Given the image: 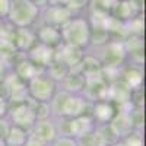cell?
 I'll return each mask as SVG.
<instances>
[{"label": "cell", "mask_w": 146, "mask_h": 146, "mask_svg": "<svg viewBox=\"0 0 146 146\" xmlns=\"http://www.w3.org/2000/svg\"><path fill=\"white\" fill-rule=\"evenodd\" d=\"M53 117L57 120H67L78 115L89 114L92 101L82 94H69L58 89L54 98L50 101Z\"/></svg>", "instance_id": "6da1fadb"}, {"label": "cell", "mask_w": 146, "mask_h": 146, "mask_svg": "<svg viewBox=\"0 0 146 146\" xmlns=\"http://www.w3.org/2000/svg\"><path fill=\"white\" fill-rule=\"evenodd\" d=\"M62 40L64 44L86 50L91 44L92 28L88 18L85 15H73L64 25L60 28Z\"/></svg>", "instance_id": "7a4b0ae2"}, {"label": "cell", "mask_w": 146, "mask_h": 146, "mask_svg": "<svg viewBox=\"0 0 146 146\" xmlns=\"http://www.w3.org/2000/svg\"><path fill=\"white\" fill-rule=\"evenodd\" d=\"M41 9L29 0H18L10 6L6 21L13 28H35L40 23Z\"/></svg>", "instance_id": "3957f363"}, {"label": "cell", "mask_w": 146, "mask_h": 146, "mask_svg": "<svg viewBox=\"0 0 146 146\" xmlns=\"http://www.w3.org/2000/svg\"><path fill=\"white\" fill-rule=\"evenodd\" d=\"M29 100L35 102H50L58 91V85L45 72L38 73L29 82H27Z\"/></svg>", "instance_id": "277c9868"}, {"label": "cell", "mask_w": 146, "mask_h": 146, "mask_svg": "<svg viewBox=\"0 0 146 146\" xmlns=\"http://www.w3.org/2000/svg\"><path fill=\"white\" fill-rule=\"evenodd\" d=\"M6 118L9 120V123L12 126H16V127H21V129H25V130L31 131L32 126L36 121L32 101L28 100L27 102L9 105Z\"/></svg>", "instance_id": "5b68a950"}, {"label": "cell", "mask_w": 146, "mask_h": 146, "mask_svg": "<svg viewBox=\"0 0 146 146\" xmlns=\"http://www.w3.org/2000/svg\"><path fill=\"white\" fill-rule=\"evenodd\" d=\"M62 123H64V129H62V135H67L76 140L91 135L96 127L91 114H83L73 118L62 120Z\"/></svg>", "instance_id": "8992f818"}, {"label": "cell", "mask_w": 146, "mask_h": 146, "mask_svg": "<svg viewBox=\"0 0 146 146\" xmlns=\"http://www.w3.org/2000/svg\"><path fill=\"white\" fill-rule=\"evenodd\" d=\"M29 133L36 139H40L41 142H44L45 145H50L60 135L58 120L54 117L45 118V120H36Z\"/></svg>", "instance_id": "52a82bcc"}, {"label": "cell", "mask_w": 146, "mask_h": 146, "mask_svg": "<svg viewBox=\"0 0 146 146\" xmlns=\"http://www.w3.org/2000/svg\"><path fill=\"white\" fill-rule=\"evenodd\" d=\"M9 40L16 53L25 56L36 42L35 28H13Z\"/></svg>", "instance_id": "ba28073f"}, {"label": "cell", "mask_w": 146, "mask_h": 146, "mask_svg": "<svg viewBox=\"0 0 146 146\" xmlns=\"http://www.w3.org/2000/svg\"><path fill=\"white\" fill-rule=\"evenodd\" d=\"M83 56H85V50H80L78 47H73L64 42H62L57 48H54V60L63 63L70 70L80 64Z\"/></svg>", "instance_id": "9c48e42d"}, {"label": "cell", "mask_w": 146, "mask_h": 146, "mask_svg": "<svg viewBox=\"0 0 146 146\" xmlns=\"http://www.w3.org/2000/svg\"><path fill=\"white\" fill-rule=\"evenodd\" d=\"M72 16L73 13L66 6H45L44 9H41L40 23H47L51 27L62 28Z\"/></svg>", "instance_id": "30bf717a"}, {"label": "cell", "mask_w": 146, "mask_h": 146, "mask_svg": "<svg viewBox=\"0 0 146 146\" xmlns=\"http://www.w3.org/2000/svg\"><path fill=\"white\" fill-rule=\"evenodd\" d=\"M91 117L94 118L96 126L101 124H110L113 121V118L117 114V110L113 104V101L108 100H98L94 101L91 107Z\"/></svg>", "instance_id": "8fae6325"}, {"label": "cell", "mask_w": 146, "mask_h": 146, "mask_svg": "<svg viewBox=\"0 0 146 146\" xmlns=\"http://www.w3.org/2000/svg\"><path fill=\"white\" fill-rule=\"evenodd\" d=\"M35 35H36V42H41L51 48H57L63 42L60 28L47 25V23H38L35 27Z\"/></svg>", "instance_id": "7c38bea8"}, {"label": "cell", "mask_w": 146, "mask_h": 146, "mask_svg": "<svg viewBox=\"0 0 146 146\" xmlns=\"http://www.w3.org/2000/svg\"><path fill=\"white\" fill-rule=\"evenodd\" d=\"M25 56L35 66H38L40 69L45 70V67L48 64H50L51 62H54V48L48 47V45H44L41 42H35L34 47Z\"/></svg>", "instance_id": "4fadbf2b"}, {"label": "cell", "mask_w": 146, "mask_h": 146, "mask_svg": "<svg viewBox=\"0 0 146 146\" xmlns=\"http://www.w3.org/2000/svg\"><path fill=\"white\" fill-rule=\"evenodd\" d=\"M12 72H13V75L22 80V82H29L34 76H36L38 73L44 72L42 69H40L38 66H35L31 60L27 58V56H23L21 60L13 63V67H12Z\"/></svg>", "instance_id": "5bb4252c"}, {"label": "cell", "mask_w": 146, "mask_h": 146, "mask_svg": "<svg viewBox=\"0 0 146 146\" xmlns=\"http://www.w3.org/2000/svg\"><path fill=\"white\" fill-rule=\"evenodd\" d=\"M114 12L117 13L114 18L124 23L137 18L140 13V7L136 0H118L114 7Z\"/></svg>", "instance_id": "9a60e30c"}, {"label": "cell", "mask_w": 146, "mask_h": 146, "mask_svg": "<svg viewBox=\"0 0 146 146\" xmlns=\"http://www.w3.org/2000/svg\"><path fill=\"white\" fill-rule=\"evenodd\" d=\"M58 85H62V89L64 92H69V94H83V89H85V76L82 75L80 72L78 70H70L69 75L60 82Z\"/></svg>", "instance_id": "2e32d148"}, {"label": "cell", "mask_w": 146, "mask_h": 146, "mask_svg": "<svg viewBox=\"0 0 146 146\" xmlns=\"http://www.w3.org/2000/svg\"><path fill=\"white\" fill-rule=\"evenodd\" d=\"M29 137V131L16 126H10L7 135L5 137L6 146H23Z\"/></svg>", "instance_id": "e0dca14e"}, {"label": "cell", "mask_w": 146, "mask_h": 146, "mask_svg": "<svg viewBox=\"0 0 146 146\" xmlns=\"http://www.w3.org/2000/svg\"><path fill=\"white\" fill-rule=\"evenodd\" d=\"M48 76H50L57 85L62 82L67 75H69V72H70V69L67 67V66H64L63 63H60V62H57V60H54V62H51L50 64H48L47 67H45V70H44Z\"/></svg>", "instance_id": "ac0fdd59"}, {"label": "cell", "mask_w": 146, "mask_h": 146, "mask_svg": "<svg viewBox=\"0 0 146 146\" xmlns=\"http://www.w3.org/2000/svg\"><path fill=\"white\" fill-rule=\"evenodd\" d=\"M123 146H143V135L140 129H131L126 136L120 139Z\"/></svg>", "instance_id": "d6986e66"}, {"label": "cell", "mask_w": 146, "mask_h": 146, "mask_svg": "<svg viewBox=\"0 0 146 146\" xmlns=\"http://www.w3.org/2000/svg\"><path fill=\"white\" fill-rule=\"evenodd\" d=\"M32 105H34V111H35L36 120H45V118L53 117L50 102H35V101H32Z\"/></svg>", "instance_id": "ffe728a7"}, {"label": "cell", "mask_w": 146, "mask_h": 146, "mask_svg": "<svg viewBox=\"0 0 146 146\" xmlns=\"http://www.w3.org/2000/svg\"><path fill=\"white\" fill-rule=\"evenodd\" d=\"M92 0H66V7L73 15H85L83 12L89 7Z\"/></svg>", "instance_id": "44dd1931"}, {"label": "cell", "mask_w": 146, "mask_h": 146, "mask_svg": "<svg viewBox=\"0 0 146 146\" xmlns=\"http://www.w3.org/2000/svg\"><path fill=\"white\" fill-rule=\"evenodd\" d=\"M48 146H78V140L67 135H58Z\"/></svg>", "instance_id": "7402d4cb"}, {"label": "cell", "mask_w": 146, "mask_h": 146, "mask_svg": "<svg viewBox=\"0 0 146 146\" xmlns=\"http://www.w3.org/2000/svg\"><path fill=\"white\" fill-rule=\"evenodd\" d=\"M10 6H12L10 0H0V18L2 19L7 18L9 12H10Z\"/></svg>", "instance_id": "603a6c76"}, {"label": "cell", "mask_w": 146, "mask_h": 146, "mask_svg": "<svg viewBox=\"0 0 146 146\" xmlns=\"http://www.w3.org/2000/svg\"><path fill=\"white\" fill-rule=\"evenodd\" d=\"M10 126H12V124L9 123V120H7L6 117L0 118V139H5V137H6Z\"/></svg>", "instance_id": "cb8c5ba5"}, {"label": "cell", "mask_w": 146, "mask_h": 146, "mask_svg": "<svg viewBox=\"0 0 146 146\" xmlns=\"http://www.w3.org/2000/svg\"><path fill=\"white\" fill-rule=\"evenodd\" d=\"M7 108H9V102H7V100L5 98L3 95H0V118H2V117H6V114H7Z\"/></svg>", "instance_id": "d4e9b609"}, {"label": "cell", "mask_w": 146, "mask_h": 146, "mask_svg": "<svg viewBox=\"0 0 146 146\" xmlns=\"http://www.w3.org/2000/svg\"><path fill=\"white\" fill-rule=\"evenodd\" d=\"M23 146H48V145H45L44 142H41L40 139H36L35 136H32L31 133H29V137H28V140L25 142V145Z\"/></svg>", "instance_id": "484cf974"}, {"label": "cell", "mask_w": 146, "mask_h": 146, "mask_svg": "<svg viewBox=\"0 0 146 146\" xmlns=\"http://www.w3.org/2000/svg\"><path fill=\"white\" fill-rule=\"evenodd\" d=\"M47 6H66V0H47Z\"/></svg>", "instance_id": "4316f807"}, {"label": "cell", "mask_w": 146, "mask_h": 146, "mask_svg": "<svg viewBox=\"0 0 146 146\" xmlns=\"http://www.w3.org/2000/svg\"><path fill=\"white\" fill-rule=\"evenodd\" d=\"M29 2H32L35 6H38L40 9H44L47 6V0H29Z\"/></svg>", "instance_id": "83f0119b"}, {"label": "cell", "mask_w": 146, "mask_h": 146, "mask_svg": "<svg viewBox=\"0 0 146 146\" xmlns=\"http://www.w3.org/2000/svg\"><path fill=\"white\" fill-rule=\"evenodd\" d=\"M0 146H6V143H5V139H0Z\"/></svg>", "instance_id": "f1b7e54d"}, {"label": "cell", "mask_w": 146, "mask_h": 146, "mask_svg": "<svg viewBox=\"0 0 146 146\" xmlns=\"http://www.w3.org/2000/svg\"><path fill=\"white\" fill-rule=\"evenodd\" d=\"M10 2H12V3H13V2H18V0H10Z\"/></svg>", "instance_id": "f546056e"}]
</instances>
